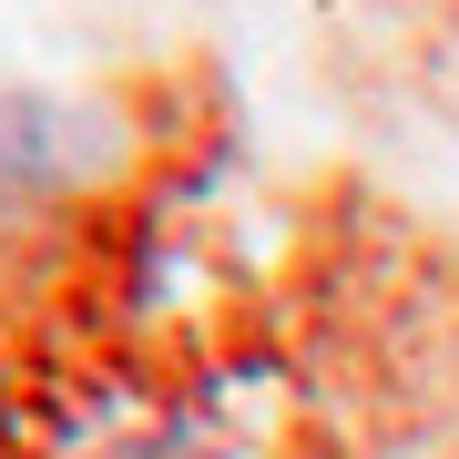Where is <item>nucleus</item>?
Instances as JSON below:
<instances>
[{
	"label": "nucleus",
	"instance_id": "nucleus-1",
	"mask_svg": "<svg viewBox=\"0 0 459 459\" xmlns=\"http://www.w3.org/2000/svg\"><path fill=\"white\" fill-rule=\"evenodd\" d=\"M123 459H214V449H184V439H153V449H123Z\"/></svg>",
	"mask_w": 459,
	"mask_h": 459
}]
</instances>
